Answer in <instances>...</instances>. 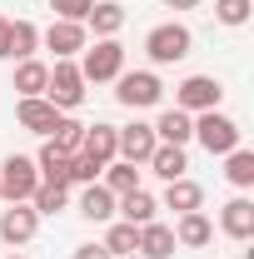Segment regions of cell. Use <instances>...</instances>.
<instances>
[{
	"instance_id": "cell-12",
	"label": "cell",
	"mask_w": 254,
	"mask_h": 259,
	"mask_svg": "<svg viewBox=\"0 0 254 259\" xmlns=\"http://www.w3.org/2000/svg\"><path fill=\"white\" fill-rule=\"evenodd\" d=\"M15 120H20V130H30V135H50L55 120H60V110H55L45 95H25L20 105H15Z\"/></svg>"
},
{
	"instance_id": "cell-17",
	"label": "cell",
	"mask_w": 254,
	"mask_h": 259,
	"mask_svg": "<svg viewBox=\"0 0 254 259\" xmlns=\"http://www.w3.org/2000/svg\"><path fill=\"white\" fill-rule=\"evenodd\" d=\"M35 50H40L35 20H10V25H5V60H30Z\"/></svg>"
},
{
	"instance_id": "cell-33",
	"label": "cell",
	"mask_w": 254,
	"mask_h": 259,
	"mask_svg": "<svg viewBox=\"0 0 254 259\" xmlns=\"http://www.w3.org/2000/svg\"><path fill=\"white\" fill-rule=\"evenodd\" d=\"M75 259H115V254H110L105 244H80V249H75Z\"/></svg>"
},
{
	"instance_id": "cell-31",
	"label": "cell",
	"mask_w": 254,
	"mask_h": 259,
	"mask_svg": "<svg viewBox=\"0 0 254 259\" xmlns=\"http://www.w3.org/2000/svg\"><path fill=\"white\" fill-rule=\"evenodd\" d=\"M100 169H105L100 160H90L85 150H75V155H70V175H65V185H95Z\"/></svg>"
},
{
	"instance_id": "cell-24",
	"label": "cell",
	"mask_w": 254,
	"mask_h": 259,
	"mask_svg": "<svg viewBox=\"0 0 254 259\" xmlns=\"http://www.w3.org/2000/svg\"><path fill=\"white\" fill-rule=\"evenodd\" d=\"M45 80H50V65H45V60L30 55V60L15 65V90H20V100H25V95H45Z\"/></svg>"
},
{
	"instance_id": "cell-8",
	"label": "cell",
	"mask_w": 254,
	"mask_h": 259,
	"mask_svg": "<svg viewBox=\"0 0 254 259\" xmlns=\"http://www.w3.org/2000/svg\"><path fill=\"white\" fill-rule=\"evenodd\" d=\"M155 145H159L155 125H145V120L115 130V160H125V164H145L150 155H155Z\"/></svg>"
},
{
	"instance_id": "cell-14",
	"label": "cell",
	"mask_w": 254,
	"mask_h": 259,
	"mask_svg": "<svg viewBox=\"0 0 254 259\" xmlns=\"http://www.w3.org/2000/svg\"><path fill=\"white\" fill-rule=\"evenodd\" d=\"M155 140H159V145H180V150H185V145L194 140V115H190V110H180V105H170V110L155 120Z\"/></svg>"
},
{
	"instance_id": "cell-5",
	"label": "cell",
	"mask_w": 254,
	"mask_h": 259,
	"mask_svg": "<svg viewBox=\"0 0 254 259\" xmlns=\"http://www.w3.org/2000/svg\"><path fill=\"white\" fill-rule=\"evenodd\" d=\"M120 70H125V45H120V40H95V45L80 50V75H85V85H105V80H115Z\"/></svg>"
},
{
	"instance_id": "cell-13",
	"label": "cell",
	"mask_w": 254,
	"mask_h": 259,
	"mask_svg": "<svg viewBox=\"0 0 254 259\" xmlns=\"http://www.w3.org/2000/svg\"><path fill=\"white\" fill-rule=\"evenodd\" d=\"M209 239H215V220H209L204 209H190V214L175 220V244H180V249H204Z\"/></svg>"
},
{
	"instance_id": "cell-1",
	"label": "cell",
	"mask_w": 254,
	"mask_h": 259,
	"mask_svg": "<svg viewBox=\"0 0 254 259\" xmlns=\"http://www.w3.org/2000/svg\"><path fill=\"white\" fill-rule=\"evenodd\" d=\"M45 100H50L60 115H70V110H80V105H85V75H80V65H75V60H55V65H50Z\"/></svg>"
},
{
	"instance_id": "cell-21",
	"label": "cell",
	"mask_w": 254,
	"mask_h": 259,
	"mask_svg": "<svg viewBox=\"0 0 254 259\" xmlns=\"http://www.w3.org/2000/svg\"><path fill=\"white\" fill-rule=\"evenodd\" d=\"M80 214L90 220V225H110L115 220V194L105 190V185H85V194H80Z\"/></svg>"
},
{
	"instance_id": "cell-15",
	"label": "cell",
	"mask_w": 254,
	"mask_h": 259,
	"mask_svg": "<svg viewBox=\"0 0 254 259\" xmlns=\"http://www.w3.org/2000/svg\"><path fill=\"white\" fill-rule=\"evenodd\" d=\"M85 30H95V40H115L125 30V5L120 0H95L85 15Z\"/></svg>"
},
{
	"instance_id": "cell-9",
	"label": "cell",
	"mask_w": 254,
	"mask_h": 259,
	"mask_svg": "<svg viewBox=\"0 0 254 259\" xmlns=\"http://www.w3.org/2000/svg\"><path fill=\"white\" fill-rule=\"evenodd\" d=\"M40 45L55 50V60H75L85 45H90V30L80 20H50V30H40Z\"/></svg>"
},
{
	"instance_id": "cell-18",
	"label": "cell",
	"mask_w": 254,
	"mask_h": 259,
	"mask_svg": "<svg viewBox=\"0 0 254 259\" xmlns=\"http://www.w3.org/2000/svg\"><path fill=\"white\" fill-rule=\"evenodd\" d=\"M145 169H150V175H159V180L170 185V180H185V169H190V155H185L180 145H155V155L145 160Z\"/></svg>"
},
{
	"instance_id": "cell-23",
	"label": "cell",
	"mask_w": 254,
	"mask_h": 259,
	"mask_svg": "<svg viewBox=\"0 0 254 259\" xmlns=\"http://www.w3.org/2000/svg\"><path fill=\"white\" fill-rule=\"evenodd\" d=\"M100 185L115 194H130V190H140V164H125V160H110L105 169H100Z\"/></svg>"
},
{
	"instance_id": "cell-11",
	"label": "cell",
	"mask_w": 254,
	"mask_h": 259,
	"mask_svg": "<svg viewBox=\"0 0 254 259\" xmlns=\"http://www.w3.org/2000/svg\"><path fill=\"white\" fill-rule=\"evenodd\" d=\"M220 229L229 234V239H239V244L254 239V199L249 194H234V199L220 209Z\"/></svg>"
},
{
	"instance_id": "cell-36",
	"label": "cell",
	"mask_w": 254,
	"mask_h": 259,
	"mask_svg": "<svg viewBox=\"0 0 254 259\" xmlns=\"http://www.w3.org/2000/svg\"><path fill=\"white\" fill-rule=\"evenodd\" d=\"M10 259H20V254H10Z\"/></svg>"
},
{
	"instance_id": "cell-2",
	"label": "cell",
	"mask_w": 254,
	"mask_h": 259,
	"mask_svg": "<svg viewBox=\"0 0 254 259\" xmlns=\"http://www.w3.org/2000/svg\"><path fill=\"white\" fill-rule=\"evenodd\" d=\"M115 100L125 110H150V105L164 100V80L155 70H120L115 75Z\"/></svg>"
},
{
	"instance_id": "cell-32",
	"label": "cell",
	"mask_w": 254,
	"mask_h": 259,
	"mask_svg": "<svg viewBox=\"0 0 254 259\" xmlns=\"http://www.w3.org/2000/svg\"><path fill=\"white\" fill-rule=\"evenodd\" d=\"M90 5H95V0H50V10H55V20H80V25H85V15H90Z\"/></svg>"
},
{
	"instance_id": "cell-35",
	"label": "cell",
	"mask_w": 254,
	"mask_h": 259,
	"mask_svg": "<svg viewBox=\"0 0 254 259\" xmlns=\"http://www.w3.org/2000/svg\"><path fill=\"white\" fill-rule=\"evenodd\" d=\"M5 25H10V20H5V10H0V60H5Z\"/></svg>"
},
{
	"instance_id": "cell-29",
	"label": "cell",
	"mask_w": 254,
	"mask_h": 259,
	"mask_svg": "<svg viewBox=\"0 0 254 259\" xmlns=\"http://www.w3.org/2000/svg\"><path fill=\"white\" fill-rule=\"evenodd\" d=\"M45 140H50L55 150H65V155H75V150H80V140H85V125H80V120H70V115H60L55 130H50Z\"/></svg>"
},
{
	"instance_id": "cell-16",
	"label": "cell",
	"mask_w": 254,
	"mask_h": 259,
	"mask_svg": "<svg viewBox=\"0 0 254 259\" xmlns=\"http://www.w3.org/2000/svg\"><path fill=\"white\" fill-rule=\"evenodd\" d=\"M115 214H120V220H125V225H150V220H155L159 214V199L150 190H130V194H120V199H115Z\"/></svg>"
},
{
	"instance_id": "cell-20",
	"label": "cell",
	"mask_w": 254,
	"mask_h": 259,
	"mask_svg": "<svg viewBox=\"0 0 254 259\" xmlns=\"http://www.w3.org/2000/svg\"><path fill=\"white\" fill-rule=\"evenodd\" d=\"M199 204H204V190L194 185L190 175H185V180H170V185H164V199H159V209H175V214H190Z\"/></svg>"
},
{
	"instance_id": "cell-3",
	"label": "cell",
	"mask_w": 254,
	"mask_h": 259,
	"mask_svg": "<svg viewBox=\"0 0 254 259\" xmlns=\"http://www.w3.org/2000/svg\"><path fill=\"white\" fill-rule=\"evenodd\" d=\"M40 190V169L30 155H5L0 164V199L5 204H30V194Z\"/></svg>"
},
{
	"instance_id": "cell-10",
	"label": "cell",
	"mask_w": 254,
	"mask_h": 259,
	"mask_svg": "<svg viewBox=\"0 0 254 259\" xmlns=\"http://www.w3.org/2000/svg\"><path fill=\"white\" fill-rule=\"evenodd\" d=\"M35 234H40V214H35L30 204L0 209V239H5V244H30Z\"/></svg>"
},
{
	"instance_id": "cell-7",
	"label": "cell",
	"mask_w": 254,
	"mask_h": 259,
	"mask_svg": "<svg viewBox=\"0 0 254 259\" xmlns=\"http://www.w3.org/2000/svg\"><path fill=\"white\" fill-rule=\"evenodd\" d=\"M224 100V85L215 75H190V80H180L175 85V105L180 110H190V115H204V110H220Z\"/></svg>"
},
{
	"instance_id": "cell-34",
	"label": "cell",
	"mask_w": 254,
	"mask_h": 259,
	"mask_svg": "<svg viewBox=\"0 0 254 259\" xmlns=\"http://www.w3.org/2000/svg\"><path fill=\"white\" fill-rule=\"evenodd\" d=\"M164 5H170V10H194L199 0H164Z\"/></svg>"
},
{
	"instance_id": "cell-37",
	"label": "cell",
	"mask_w": 254,
	"mask_h": 259,
	"mask_svg": "<svg viewBox=\"0 0 254 259\" xmlns=\"http://www.w3.org/2000/svg\"><path fill=\"white\" fill-rule=\"evenodd\" d=\"M0 204H5V199H0Z\"/></svg>"
},
{
	"instance_id": "cell-28",
	"label": "cell",
	"mask_w": 254,
	"mask_h": 259,
	"mask_svg": "<svg viewBox=\"0 0 254 259\" xmlns=\"http://www.w3.org/2000/svg\"><path fill=\"white\" fill-rule=\"evenodd\" d=\"M35 169H40V180L65 185V175H70V155H65V150H55V145L45 140V145H40V155H35Z\"/></svg>"
},
{
	"instance_id": "cell-30",
	"label": "cell",
	"mask_w": 254,
	"mask_h": 259,
	"mask_svg": "<svg viewBox=\"0 0 254 259\" xmlns=\"http://www.w3.org/2000/svg\"><path fill=\"white\" fill-rule=\"evenodd\" d=\"M249 15H254V0H215V20L229 25V30L249 25Z\"/></svg>"
},
{
	"instance_id": "cell-22",
	"label": "cell",
	"mask_w": 254,
	"mask_h": 259,
	"mask_svg": "<svg viewBox=\"0 0 254 259\" xmlns=\"http://www.w3.org/2000/svg\"><path fill=\"white\" fill-rule=\"evenodd\" d=\"M115 130H120V125H105V120L85 125V140H80V150H85L90 160L110 164V160H115Z\"/></svg>"
},
{
	"instance_id": "cell-4",
	"label": "cell",
	"mask_w": 254,
	"mask_h": 259,
	"mask_svg": "<svg viewBox=\"0 0 254 259\" xmlns=\"http://www.w3.org/2000/svg\"><path fill=\"white\" fill-rule=\"evenodd\" d=\"M190 50H194V35L180 20H164V25H155V30L145 35V55L155 65H175V60H185Z\"/></svg>"
},
{
	"instance_id": "cell-6",
	"label": "cell",
	"mask_w": 254,
	"mask_h": 259,
	"mask_svg": "<svg viewBox=\"0 0 254 259\" xmlns=\"http://www.w3.org/2000/svg\"><path fill=\"white\" fill-rule=\"evenodd\" d=\"M194 140H199L209 155H229V150H239L244 130L234 125L229 115H220V110H204V115H194Z\"/></svg>"
},
{
	"instance_id": "cell-26",
	"label": "cell",
	"mask_w": 254,
	"mask_h": 259,
	"mask_svg": "<svg viewBox=\"0 0 254 259\" xmlns=\"http://www.w3.org/2000/svg\"><path fill=\"white\" fill-rule=\"evenodd\" d=\"M100 244H105L115 259H125V254H135V249H140V229L125 225V220H110V229H105V239H100Z\"/></svg>"
},
{
	"instance_id": "cell-19",
	"label": "cell",
	"mask_w": 254,
	"mask_h": 259,
	"mask_svg": "<svg viewBox=\"0 0 254 259\" xmlns=\"http://www.w3.org/2000/svg\"><path fill=\"white\" fill-rule=\"evenodd\" d=\"M175 249H180V244H175V229H170V225H159V220L140 225V249H135V254H145V259H170Z\"/></svg>"
},
{
	"instance_id": "cell-27",
	"label": "cell",
	"mask_w": 254,
	"mask_h": 259,
	"mask_svg": "<svg viewBox=\"0 0 254 259\" xmlns=\"http://www.w3.org/2000/svg\"><path fill=\"white\" fill-rule=\"evenodd\" d=\"M65 204H70V185H55V180H40V190L30 194L35 214H60Z\"/></svg>"
},
{
	"instance_id": "cell-25",
	"label": "cell",
	"mask_w": 254,
	"mask_h": 259,
	"mask_svg": "<svg viewBox=\"0 0 254 259\" xmlns=\"http://www.w3.org/2000/svg\"><path fill=\"white\" fill-rule=\"evenodd\" d=\"M224 180H229L234 190H249L254 185V150H244V145L229 150V155H224Z\"/></svg>"
}]
</instances>
